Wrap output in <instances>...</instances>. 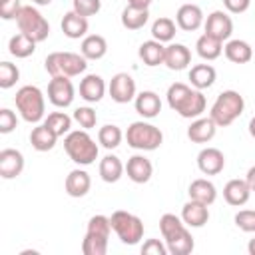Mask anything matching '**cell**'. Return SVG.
I'll list each match as a JSON object with an SVG mask.
<instances>
[{
  "instance_id": "cell-30",
  "label": "cell",
  "mask_w": 255,
  "mask_h": 255,
  "mask_svg": "<svg viewBox=\"0 0 255 255\" xmlns=\"http://www.w3.org/2000/svg\"><path fill=\"white\" fill-rule=\"evenodd\" d=\"M215 68L209 66V64H195L191 70H189V82L195 90H205V88H211L213 82H215Z\"/></svg>"
},
{
  "instance_id": "cell-50",
  "label": "cell",
  "mask_w": 255,
  "mask_h": 255,
  "mask_svg": "<svg viewBox=\"0 0 255 255\" xmlns=\"http://www.w3.org/2000/svg\"><path fill=\"white\" fill-rule=\"evenodd\" d=\"M249 133H251V137H255V116L249 122Z\"/></svg>"
},
{
  "instance_id": "cell-42",
  "label": "cell",
  "mask_w": 255,
  "mask_h": 255,
  "mask_svg": "<svg viewBox=\"0 0 255 255\" xmlns=\"http://www.w3.org/2000/svg\"><path fill=\"white\" fill-rule=\"evenodd\" d=\"M235 225L245 233H255V211L253 209H241L235 215Z\"/></svg>"
},
{
  "instance_id": "cell-45",
  "label": "cell",
  "mask_w": 255,
  "mask_h": 255,
  "mask_svg": "<svg viewBox=\"0 0 255 255\" xmlns=\"http://www.w3.org/2000/svg\"><path fill=\"white\" fill-rule=\"evenodd\" d=\"M16 126H18L16 114L12 110H8V108H2L0 110V133H10Z\"/></svg>"
},
{
  "instance_id": "cell-15",
  "label": "cell",
  "mask_w": 255,
  "mask_h": 255,
  "mask_svg": "<svg viewBox=\"0 0 255 255\" xmlns=\"http://www.w3.org/2000/svg\"><path fill=\"white\" fill-rule=\"evenodd\" d=\"M126 171L133 183H147L151 179L153 165L145 155H131L126 163Z\"/></svg>"
},
{
  "instance_id": "cell-21",
  "label": "cell",
  "mask_w": 255,
  "mask_h": 255,
  "mask_svg": "<svg viewBox=\"0 0 255 255\" xmlns=\"http://www.w3.org/2000/svg\"><path fill=\"white\" fill-rule=\"evenodd\" d=\"M249 195H251V189L245 179H229L223 187V197L233 207L245 205L249 201Z\"/></svg>"
},
{
  "instance_id": "cell-48",
  "label": "cell",
  "mask_w": 255,
  "mask_h": 255,
  "mask_svg": "<svg viewBox=\"0 0 255 255\" xmlns=\"http://www.w3.org/2000/svg\"><path fill=\"white\" fill-rule=\"evenodd\" d=\"M245 181H247L249 189H251V191H255V165H253V167H249V171H247V175H245Z\"/></svg>"
},
{
  "instance_id": "cell-24",
  "label": "cell",
  "mask_w": 255,
  "mask_h": 255,
  "mask_svg": "<svg viewBox=\"0 0 255 255\" xmlns=\"http://www.w3.org/2000/svg\"><path fill=\"white\" fill-rule=\"evenodd\" d=\"M62 32L72 38V40H78V38H84L86 32H88V18L86 16H80L76 10L72 12H66L64 18H62Z\"/></svg>"
},
{
  "instance_id": "cell-34",
  "label": "cell",
  "mask_w": 255,
  "mask_h": 255,
  "mask_svg": "<svg viewBox=\"0 0 255 255\" xmlns=\"http://www.w3.org/2000/svg\"><path fill=\"white\" fill-rule=\"evenodd\" d=\"M36 44H38L36 40H32L30 36L18 32L16 36L10 38V42H8V52H10L14 58H28V56L34 54Z\"/></svg>"
},
{
  "instance_id": "cell-52",
  "label": "cell",
  "mask_w": 255,
  "mask_h": 255,
  "mask_svg": "<svg viewBox=\"0 0 255 255\" xmlns=\"http://www.w3.org/2000/svg\"><path fill=\"white\" fill-rule=\"evenodd\" d=\"M32 2H34V4H38V6H48L52 0H32Z\"/></svg>"
},
{
  "instance_id": "cell-31",
  "label": "cell",
  "mask_w": 255,
  "mask_h": 255,
  "mask_svg": "<svg viewBox=\"0 0 255 255\" xmlns=\"http://www.w3.org/2000/svg\"><path fill=\"white\" fill-rule=\"evenodd\" d=\"M56 139H58V135L46 124L36 126L32 129V133H30V143H32V147L36 151H50L56 145Z\"/></svg>"
},
{
  "instance_id": "cell-36",
  "label": "cell",
  "mask_w": 255,
  "mask_h": 255,
  "mask_svg": "<svg viewBox=\"0 0 255 255\" xmlns=\"http://www.w3.org/2000/svg\"><path fill=\"white\" fill-rule=\"evenodd\" d=\"M44 124H46L58 137H62L64 133H70L72 118H70L66 112H52V114H48V118L44 120Z\"/></svg>"
},
{
  "instance_id": "cell-3",
  "label": "cell",
  "mask_w": 255,
  "mask_h": 255,
  "mask_svg": "<svg viewBox=\"0 0 255 255\" xmlns=\"http://www.w3.org/2000/svg\"><path fill=\"white\" fill-rule=\"evenodd\" d=\"M243 110H245L243 96L235 90H225L215 98V102L211 106V112H209V118L219 128H227L243 114Z\"/></svg>"
},
{
  "instance_id": "cell-1",
  "label": "cell",
  "mask_w": 255,
  "mask_h": 255,
  "mask_svg": "<svg viewBox=\"0 0 255 255\" xmlns=\"http://www.w3.org/2000/svg\"><path fill=\"white\" fill-rule=\"evenodd\" d=\"M167 104L173 112H177L181 118H199L205 112V96L201 90H193L187 84L175 82L167 88Z\"/></svg>"
},
{
  "instance_id": "cell-14",
  "label": "cell",
  "mask_w": 255,
  "mask_h": 255,
  "mask_svg": "<svg viewBox=\"0 0 255 255\" xmlns=\"http://www.w3.org/2000/svg\"><path fill=\"white\" fill-rule=\"evenodd\" d=\"M24 171V155L18 149L6 147L0 151V175L4 179H14Z\"/></svg>"
},
{
  "instance_id": "cell-8",
  "label": "cell",
  "mask_w": 255,
  "mask_h": 255,
  "mask_svg": "<svg viewBox=\"0 0 255 255\" xmlns=\"http://www.w3.org/2000/svg\"><path fill=\"white\" fill-rule=\"evenodd\" d=\"M110 221H112V229L116 231L120 241L126 243V245H135L143 237V223H141V219L137 215L129 213V211L118 209V211L112 213Z\"/></svg>"
},
{
  "instance_id": "cell-11",
  "label": "cell",
  "mask_w": 255,
  "mask_h": 255,
  "mask_svg": "<svg viewBox=\"0 0 255 255\" xmlns=\"http://www.w3.org/2000/svg\"><path fill=\"white\" fill-rule=\"evenodd\" d=\"M108 92H110V98L118 104H128L131 100H135V82L129 74L126 72H120L112 78L110 86H108Z\"/></svg>"
},
{
  "instance_id": "cell-44",
  "label": "cell",
  "mask_w": 255,
  "mask_h": 255,
  "mask_svg": "<svg viewBox=\"0 0 255 255\" xmlns=\"http://www.w3.org/2000/svg\"><path fill=\"white\" fill-rule=\"evenodd\" d=\"M20 10H22L20 0H0V16L4 20H16Z\"/></svg>"
},
{
  "instance_id": "cell-18",
  "label": "cell",
  "mask_w": 255,
  "mask_h": 255,
  "mask_svg": "<svg viewBox=\"0 0 255 255\" xmlns=\"http://www.w3.org/2000/svg\"><path fill=\"white\" fill-rule=\"evenodd\" d=\"M133 104H135V112H137L141 118H147V120L159 116V112H161V100H159V96H157L155 92H151V90L139 92V94L135 96Z\"/></svg>"
},
{
  "instance_id": "cell-47",
  "label": "cell",
  "mask_w": 255,
  "mask_h": 255,
  "mask_svg": "<svg viewBox=\"0 0 255 255\" xmlns=\"http://www.w3.org/2000/svg\"><path fill=\"white\" fill-rule=\"evenodd\" d=\"M223 6L231 14H241L251 6V0H223Z\"/></svg>"
},
{
  "instance_id": "cell-4",
  "label": "cell",
  "mask_w": 255,
  "mask_h": 255,
  "mask_svg": "<svg viewBox=\"0 0 255 255\" xmlns=\"http://www.w3.org/2000/svg\"><path fill=\"white\" fill-rule=\"evenodd\" d=\"M64 149L68 157L78 165H90L98 157V143L92 139V135L86 129L70 131L64 137Z\"/></svg>"
},
{
  "instance_id": "cell-22",
  "label": "cell",
  "mask_w": 255,
  "mask_h": 255,
  "mask_svg": "<svg viewBox=\"0 0 255 255\" xmlns=\"http://www.w3.org/2000/svg\"><path fill=\"white\" fill-rule=\"evenodd\" d=\"M207 207L209 205H205V203H199L195 199H189L183 205V209H181L183 223L189 225V227H203L207 223V219H209V209Z\"/></svg>"
},
{
  "instance_id": "cell-41",
  "label": "cell",
  "mask_w": 255,
  "mask_h": 255,
  "mask_svg": "<svg viewBox=\"0 0 255 255\" xmlns=\"http://www.w3.org/2000/svg\"><path fill=\"white\" fill-rule=\"evenodd\" d=\"M74 120L80 124V128L92 129V128H96L98 116H96V112H94L90 106H82V108H76V110H74Z\"/></svg>"
},
{
  "instance_id": "cell-26",
  "label": "cell",
  "mask_w": 255,
  "mask_h": 255,
  "mask_svg": "<svg viewBox=\"0 0 255 255\" xmlns=\"http://www.w3.org/2000/svg\"><path fill=\"white\" fill-rule=\"evenodd\" d=\"M124 169H126V167H124L122 159H120L118 155H114V153L104 155L102 161H100V167H98L100 177H102L106 183H116V181L122 177Z\"/></svg>"
},
{
  "instance_id": "cell-20",
  "label": "cell",
  "mask_w": 255,
  "mask_h": 255,
  "mask_svg": "<svg viewBox=\"0 0 255 255\" xmlns=\"http://www.w3.org/2000/svg\"><path fill=\"white\" fill-rule=\"evenodd\" d=\"M64 187H66V193L70 197H84L90 191V187H92V179H90L88 171H84V169H72L66 175Z\"/></svg>"
},
{
  "instance_id": "cell-6",
  "label": "cell",
  "mask_w": 255,
  "mask_h": 255,
  "mask_svg": "<svg viewBox=\"0 0 255 255\" xmlns=\"http://www.w3.org/2000/svg\"><path fill=\"white\" fill-rule=\"evenodd\" d=\"M14 104H16V110L20 112L22 120L28 124H38L44 118L46 102H44V94L38 86H22L16 92Z\"/></svg>"
},
{
  "instance_id": "cell-16",
  "label": "cell",
  "mask_w": 255,
  "mask_h": 255,
  "mask_svg": "<svg viewBox=\"0 0 255 255\" xmlns=\"http://www.w3.org/2000/svg\"><path fill=\"white\" fill-rule=\"evenodd\" d=\"M175 22L185 32H195L203 24V12L197 4H183L175 14Z\"/></svg>"
},
{
  "instance_id": "cell-49",
  "label": "cell",
  "mask_w": 255,
  "mask_h": 255,
  "mask_svg": "<svg viewBox=\"0 0 255 255\" xmlns=\"http://www.w3.org/2000/svg\"><path fill=\"white\" fill-rule=\"evenodd\" d=\"M151 2L153 0H128V4L129 6H135V8H149Z\"/></svg>"
},
{
  "instance_id": "cell-17",
  "label": "cell",
  "mask_w": 255,
  "mask_h": 255,
  "mask_svg": "<svg viewBox=\"0 0 255 255\" xmlns=\"http://www.w3.org/2000/svg\"><path fill=\"white\" fill-rule=\"evenodd\" d=\"M106 94V82L102 76L98 74H88L82 82H80V98L86 100L88 104H96L104 98Z\"/></svg>"
},
{
  "instance_id": "cell-25",
  "label": "cell",
  "mask_w": 255,
  "mask_h": 255,
  "mask_svg": "<svg viewBox=\"0 0 255 255\" xmlns=\"http://www.w3.org/2000/svg\"><path fill=\"white\" fill-rule=\"evenodd\" d=\"M187 193H189V199H195V201L205 203V205H211V203L217 199V189H215V185H213L209 179H203V177L191 181Z\"/></svg>"
},
{
  "instance_id": "cell-27",
  "label": "cell",
  "mask_w": 255,
  "mask_h": 255,
  "mask_svg": "<svg viewBox=\"0 0 255 255\" xmlns=\"http://www.w3.org/2000/svg\"><path fill=\"white\" fill-rule=\"evenodd\" d=\"M80 50H82V56H84L86 60H100V58H104L106 52H108V42H106V38L100 36V34H90V36H86V38L82 40Z\"/></svg>"
},
{
  "instance_id": "cell-46",
  "label": "cell",
  "mask_w": 255,
  "mask_h": 255,
  "mask_svg": "<svg viewBox=\"0 0 255 255\" xmlns=\"http://www.w3.org/2000/svg\"><path fill=\"white\" fill-rule=\"evenodd\" d=\"M141 253L143 255H165L169 251H167V245H163L159 239H147L141 245Z\"/></svg>"
},
{
  "instance_id": "cell-19",
  "label": "cell",
  "mask_w": 255,
  "mask_h": 255,
  "mask_svg": "<svg viewBox=\"0 0 255 255\" xmlns=\"http://www.w3.org/2000/svg\"><path fill=\"white\" fill-rule=\"evenodd\" d=\"M215 129H217V124L211 118H197L187 128V137L193 143H207L213 139Z\"/></svg>"
},
{
  "instance_id": "cell-35",
  "label": "cell",
  "mask_w": 255,
  "mask_h": 255,
  "mask_svg": "<svg viewBox=\"0 0 255 255\" xmlns=\"http://www.w3.org/2000/svg\"><path fill=\"white\" fill-rule=\"evenodd\" d=\"M151 36H153V40H157L161 44L163 42H171L173 36H175V22L171 18H165V16L157 18L151 24Z\"/></svg>"
},
{
  "instance_id": "cell-23",
  "label": "cell",
  "mask_w": 255,
  "mask_h": 255,
  "mask_svg": "<svg viewBox=\"0 0 255 255\" xmlns=\"http://www.w3.org/2000/svg\"><path fill=\"white\" fill-rule=\"evenodd\" d=\"M191 62V52L187 46L183 44H169L165 46V58H163V64L169 68V70H185Z\"/></svg>"
},
{
  "instance_id": "cell-32",
  "label": "cell",
  "mask_w": 255,
  "mask_h": 255,
  "mask_svg": "<svg viewBox=\"0 0 255 255\" xmlns=\"http://www.w3.org/2000/svg\"><path fill=\"white\" fill-rule=\"evenodd\" d=\"M122 26L126 30H139L147 24V18H149V12L147 8H135V6H126L122 10Z\"/></svg>"
},
{
  "instance_id": "cell-51",
  "label": "cell",
  "mask_w": 255,
  "mask_h": 255,
  "mask_svg": "<svg viewBox=\"0 0 255 255\" xmlns=\"http://www.w3.org/2000/svg\"><path fill=\"white\" fill-rule=\"evenodd\" d=\"M247 251H249L251 255H255V237L249 241V245H247Z\"/></svg>"
},
{
  "instance_id": "cell-10",
  "label": "cell",
  "mask_w": 255,
  "mask_h": 255,
  "mask_svg": "<svg viewBox=\"0 0 255 255\" xmlns=\"http://www.w3.org/2000/svg\"><path fill=\"white\" fill-rule=\"evenodd\" d=\"M48 100L56 108H68L74 102V84L66 76H54L48 84Z\"/></svg>"
},
{
  "instance_id": "cell-12",
  "label": "cell",
  "mask_w": 255,
  "mask_h": 255,
  "mask_svg": "<svg viewBox=\"0 0 255 255\" xmlns=\"http://www.w3.org/2000/svg\"><path fill=\"white\" fill-rule=\"evenodd\" d=\"M205 34L217 38L219 42H225L233 34V20L223 10H213L205 20Z\"/></svg>"
},
{
  "instance_id": "cell-2",
  "label": "cell",
  "mask_w": 255,
  "mask_h": 255,
  "mask_svg": "<svg viewBox=\"0 0 255 255\" xmlns=\"http://www.w3.org/2000/svg\"><path fill=\"white\" fill-rule=\"evenodd\" d=\"M159 231L171 255H187L193 251V237L187 231L181 217L173 213H163L159 217Z\"/></svg>"
},
{
  "instance_id": "cell-33",
  "label": "cell",
  "mask_w": 255,
  "mask_h": 255,
  "mask_svg": "<svg viewBox=\"0 0 255 255\" xmlns=\"http://www.w3.org/2000/svg\"><path fill=\"white\" fill-rule=\"evenodd\" d=\"M195 50H197V54L203 58V60H217L219 56H221V52H223V42H219L217 38H213V36H209V34H203V36H199L197 38V42H195Z\"/></svg>"
},
{
  "instance_id": "cell-40",
  "label": "cell",
  "mask_w": 255,
  "mask_h": 255,
  "mask_svg": "<svg viewBox=\"0 0 255 255\" xmlns=\"http://www.w3.org/2000/svg\"><path fill=\"white\" fill-rule=\"evenodd\" d=\"M82 251H84V255H106V251H108V239L84 235Z\"/></svg>"
},
{
  "instance_id": "cell-13",
  "label": "cell",
  "mask_w": 255,
  "mask_h": 255,
  "mask_svg": "<svg viewBox=\"0 0 255 255\" xmlns=\"http://www.w3.org/2000/svg\"><path fill=\"white\" fill-rule=\"evenodd\" d=\"M197 167L205 175H217L225 167V155L217 147H203L197 153Z\"/></svg>"
},
{
  "instance_id": "cell-7",
  "label": "cell",
  "mask_w": 255,
  "mask_h": 255,
  "mask_svg": "<svg viewBox=\"0 0 255 255\" xmlns=\"http://www.w3.org/2000/svg\"><path fill=\"white\" fill-rule=\"evenodd\" d=\"M126 139L128 145L133 149H141V151H153L161 145L163 141V133L159 128H155L153 124L147 122H133L129 124L128 131H126Z\"/></svg>"
},
{
  "instance_id": "cell-28",
  "label": "cell",
  "mask_w": 255,
  "mask_h": 255,
  "mask_svg": "<svg viewBox=\"0 0 255 255\" xmlns=\"http://www.w3.org/2000/svg\"><path fill=\"white\" fill-rule=\"evenodd\" d=\"M139 58L145 66L153 68V66H159L163 64V58H165V46L157 40H147L139 46Z\"/></svg>"
},
{
  "instance_id": "cell-9",
  "label": "cell",
  "mask_w": 255,
  "mask_h": 255,
  "mask_svg": "<svg viewBox=\"0 0 255 255\" xmlns=\"http://www.w3.org/2000/svg\"><path fill=\"white\" fill-rule=\"evenodd\" d=\"M18 30L26 36H30L36 42H44L50 36V24L48 20L34 8V6H22V10L16 16Z\"/></svg>"
},
{
  "instance_id": "cell-5",
  "label": "cell",
  "mask_w": 255,
  "mask_h": 255,
  "mask_svg": "<svg viewBox=\"0 0 255 255\" xmlns=\"http://www.w3.org/2000/svg\"><path fill=\"white\" fill-rule=\"evenodd\" d=\"M44 68L52 78L54 76L74 78V76H80L82 72H86L88 60L76 52H52L46 56Z\"/></svg>"
},
{
  "instance_id": "cell-39",
  "label": "cell",
  "mask_w": 255,
  "mask_h": 255,
  "mask_svg": "<svg viewBox=\"0 0 255 255\" xmlns=\"http://www.w3.org/2000/svg\"><path fill=\"white\" fill-rule=\"evenodd\" d=\"M20 78V70L12 64V62H2L0 64V88L8 90L12 88Z\"/></svg>"
},
{
  "instance_id": "cell-37",
  "label": "cell",
  "mask_w": 255,
  "mask_h": 255,
  "mask_svg": "<svg viewBox=\"0 0 255 255\" xmlns=\"http://www.w3.org/2000/svg\"><path fill=\"white\" fill-rule=\"evenodd\" d=\"M122 137H124L122 129H120L118 126H114V124H106V126H102L100 131H98V141H100L106 149L118 147V145L122 143Z\"/></svg>"
},
{
  "instance_id": "cell-43",
  "label": "cell",
  "mask_w": 255,
  "mask_h": 255,
  "mask_svg": "<svg viewBox=\"0 0 255 255\" xmlns=\"http://www.w3.org/2000/svg\"><path fill=\"white\" fill-rule=\"evenodd\" d=\"M102 8V0H74V10L80 16H94Z\"/></svg>"
},
{
  "instance_id": "cell-38",
  "label": "cell",
  "mask_w": 255,
  "mask_h": 255,
  "mask_svg": "<svg viewBox=\"0 0 255 255\" xmlns=\"http://www.w3.org/2000/svg\"><path fill=\"white\" fill-rule=\"evenodd\" d=\"M110 231H112V221L106 215H94L88 221V229L86 235L90 237H100V239H110Z\"/></svg>"
},
{
  "instance_id": "cell-29",
  "label": "cell",
  "mask_w": 255,
  "mask_h": 255,
  "mask_svg": "<svg viewBox=\"0 0 255 255\" xmlns=\"http://www.w3.org/2000/svg\"><path fill=\"white\" fill-rule=\"evenodd\" d=\"M223 52H225V58L233 64H247L253 58V48L245 40H229Z\"/></svg>"
}]
</instances>
